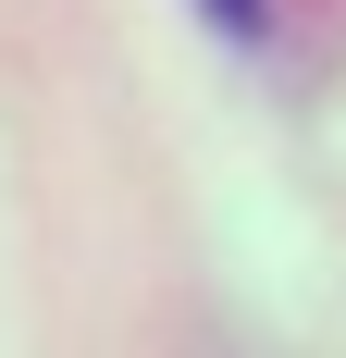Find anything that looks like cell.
Returning a JSON list of instances; mask_svg holds the SVG:
<instances>
[{
  "label": "cell",
  "instance_id": "cell-1",
  "mask_svg": "<svg viewBox=\"0 0 346 358\" xmlns=\"http://www.w3.org/2000/svg\"><path fill=\"white\" fill-rule=\"evenodd\" d=\"M210 25H223V37H260V0H210Z\"/></svg>",
  "mask_w": 346,
  "mask_h": 358
}]
</instances>
